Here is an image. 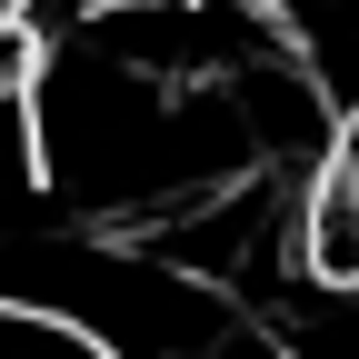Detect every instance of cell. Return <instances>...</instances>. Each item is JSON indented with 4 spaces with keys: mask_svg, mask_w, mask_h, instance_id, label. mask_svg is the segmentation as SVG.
Here are the masks:
<instances>
[{
    "mask_svg": "<svg viewBox=\"0 0 359 359\" xmlns=\"http://www.w3.org/2000/svg\"><path fill=\"white\" fill-rule=\"evenodd\" d=\"M0 299L80 330L100 359H280L250 299L190 280L140 230H0Z\"/></svg>",
    "mask_w": 359,
    "mask_h": 359,
    "instance_id": "obj_1",
    "label": "cell"
},
{
    "mask_svg": "<svg viewBox=\"0 0 359 359\" xmlns=\"http://www.w3.org/2000/svg\"><path fill=\"white\" fill-rule=\"evenodd\" d=\"M30 60H40V0H0V100H20Z\"/></svg>",
    "mask_w": 359,
    "mask_h": 359,
    "instance_id": "obj_2",
    "label": "cell"
}]
</instances>
